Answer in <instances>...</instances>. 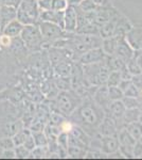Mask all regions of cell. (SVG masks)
<instances>
[{
  "label": "cell",
  "instance_id": "cell-1",
  "mask_svg": "<svg viewBox=\"0 0 142 160\" xmlns=\"http://www.w3.org/2000/svg\"><path fill=\"white\" fill-rule=\"evenodd\" d=\"M71 120L76 123L77 126L82 127L85 131L97 130L98 126L105 117V111L94 99H86L70 114Z\"/></svg>",
  "mask_w": 142,
  "mask_h": 160
},
{
  "label": "cell",
  "instance_id": "cell-2",
  "mask_svg": "<svg viewBox=\"0 0 142 160\" xmlns=\"http://www.w3.org/2000/svg\"><path fill=\"white\" fill-rule=\"evenodd\" d=\"M83 72L85 79L89 84L99 87L102 86V84H106L110 69L108 68L106 58H105L101 62L83 65Z\"/></svg>",
  "mask_w": 142,
  "mask_h": 160
},
{
  "label": "cell",
  "instance_id": "cell-3",
  "mask_svg": "<svg viewBox=\"0 0 142 160\" xmlns=\"http://www.w3.org/2000/svg\"><path fill=\"white\" fill-rule=\"evenodd\" d=\"M40 10L37 0H21L17 8V17L24 26L35 25L39 19Z\"/></svg>",
  "mask_w": 142,
  "mask_h": 160
},
{
  "label": "cell",
  "instance_id": "cell-4",
  "mask_svg": "<svg viewBox=\"0 0 142 160\" xmlns=\"http://www.w3.org/2000/svg\"><path fill=\"white\" fill-rule=\"evenodd\" d=\"M83 98L73 91H61L56 96V107L58 112L64 115H70L81 105Z\"/></svg>",
  "mask_w": 142,
  "mask_h": 160
},
{
  "label": "cell",
  "instance_id": "cell-5",
  "mask_svg": "<svg viewBox=\"0 0 142 160\" xmlns=\"http://www.w3.org/2000/svg\"><path fill=\"white\" fill-rule=\"evenodd\" d=\"M38 28L43 35L44 42L53 43L59 38H70L72 35V33L67 32L61 26L50 22H45V20H40L38 22Z\"/></svg>",
  "mask_w": 142,
  "mask_h": 160
},
{
  "label": "cell",
  "instance_id": "cell-6",
  "mask_svg": "<svg viewBox=\"0 0 142 160\" xmlns=\"http://www.w3.org/2000/svg\"><path fill=\"white\" fill-rule=\"evenodd\" d=\"M20 38L24 41L25 45L30 49H39L43 46V44L45 43L39 28H38V25L36 24L24 26V29L20 33Z\"/></svg>",
  "mask_w": 142,
  "mask_h": 160
},
{
  "label": "cell",
  "instance_id": "cell-7",
  "mask_svg": "<svg viewBox=\"0 0 142 160\" xmlns=\"http://www.w3.org/2000/svg\"><path fill=\"white\" fill-rule=\"evenodd\" d=\"M77 28V11L76 7L69 4L64 12V30L69 33H74Z\"/></svg>",
  "mask_w": 142,
  "mask_h": 160
},
{
  "label": "cell",
  "instance_id": "cell-8",
  "mask_svg": "<svg viewBox=\"0 0 142 160\" xmlns=\"http://www.w3.org/2000/svg\"><path fill=\"white\" fill-rule=\"evenodd\" d=\"M119 149V141L116 135L101 136L100 135V151L105 155L115 154Z\"/></svg>",
  "mask_w": 142,
  "mask_h": 160
},
{
  "label": "cell",
  "instance_id": "cell-9",
  "mask_svg": "<svg viewBox=\"0 0 142 160\" xmlns=\"http://www.w3.org/2000/svg\"><path fill=\"white\" fill-rule=\"evenodd\" d=\"M106 58V55L103 52L102 48H92V49L87 50L83 55L79 58V63L82 65H86V64L97 63L101 62Z\"/></svg>",
  "mask_w": 142,
  "mask_h": 160
},
{
  "label": "cell",
  "instance_id": "cell-10",
  "mask_svg": "<svg viewBox=\"0 0 142 160\" xmlns=\"http://www.w3.org/2000/svg\"><path fill=\"white\" fill-rule=\"evenodd\" d=\"M134 53H135L134 52V49L131 48V46L128 44L127 41H126L125 37L119 38L117 50H116L115 55L122 59L125 63H127V62L134 57Z\"/></svg>",
  "mask_w": 142,
  "mask_h": 160
},
{
  "label": "cell",
  "instance_id": "cell-11",
  "mask_svg": "<svg viewBox=\"0 0 142 160\" xmlns=\"http://www.w3.org/2000/svg\"><path fill=\"white\" fill-rule=\"evenodd\" d=\"M94 96V100L95 102V104H98L102 108L104 111L107 110L108 106L112 102V100L109 98V95H108V87L106 84H102L99 86L97 90H95Z\"/></svg>",
  "mask_w": 142,
  "mask_h": 160
},
{
  "label": "cell",
  "instance_id": "cell-12",
  "mask_svg": "<svg viewBox=\"0 0 142 160\" xmlns=\"http://www.w3.org/2000/svg\"><path fill=\"white\" fill-rule=\"evenodd\" d=\"M117 14L118 13L113 9H110V8H106V7H99L95 10L94 22L97 26L101 27V26L104 25L105 22H107L108 20L112 19V17L116 16Z\"/></svg>",
  "mask_w": 142,
  "mask_h": 160
},
{
  "label": "cell",
  "instance_id": "cell-13",
  "mask_svg": "<svg viewBox=\"0 0 142 160\" xmlns=\"http://www.w3.org/2000/svg\"><path fill=\"white\" fill-rule=\"evenodd\" d=\"M116 121L109 115H105L100 125L98 126V135L101 136H113L117 133Z\"/></svg>",
  "mask_w": 142,
  "mask_h": 160
},
{
  "label": "cell",
  "instance_id": "cell-14",
  "mask_svg": "<svg viewBox=\"0 0 142 160\" xmlns=\"http://www.w3.org/2000/svg\"><path fill=\"white\" fill-rule=\"evenodd\" d=\"M17 17V9L9 6H2L0 8V31L4 29V27L10 22L16 19Z\"/></svg>",
  "mask_w": 142,
  "mask_h": 160
},
{
  "label": "cell",
  "instance_id": "cell-15",
  "mask_svg": "<svg viewBox=\"0 0 142 160\" xmlns=\"http://www.w3.org/2000/svg\"><path fill=\"white\" fill-rule=\"evenodd\" d=\"M125 38L134 50H142V30L140 28H131L126 33Z\"/></svg>",
  "mask_w": 142,
  "mask_h": 160
},
{
  "label": "cell",
  "instance_id": "cell-16",
  "mask_svg": "<svg viewBox=\"0 0 142 160\" xmlns=\"http://www.w3.org/2000/svg\"><path fill=\"white\" fill-rule=\"evenodd\" d=\"M39 20L50 22L53 24L61 26L64 29V12L54 11V10H48V11H42L39 14Z\"/></svg>",
  "mask_w": 142,
  "mask_h": 160
},
{
  "label": "cell",
  "instance_id": "cell-17",
  "mask_svg": "<svg viewBox=\"0 0 142 160\" xmlns=\"http://www.w3.org/2000/svg\"><path fill=\"white\" fill-rule=\"evenodd\" d=\"M119 14L116 16H113L112 19H109L107 22H105L104 25H102L99 28V34L102 38H106L109 37H112L113 33H115L116 25H117V20L119 18Z\"/></svg>",
  "mask_w": 142,
  "mask_h": 160
},
{
  "label": "cell",
  "instance_id": "cell-18",
  "mask_svg": "<svg viewBox=\"0 0 142 160\" xmlns=\"http://www.w3.org/2000/svg\"><path fill=\"white\" fill-rule=\"evenodd\" d=\"M22 29H24V25L19 22L17 18L10 22L4 29L2 30V34H6V35H9L11 38H17L18 35L21 33Z\"/></svg>",
  "mask_w": 142,
  "mask_h": 160
},
{
  "label": "cell",
  "instance_id": "cell-19",
  "mask_svg": "<svg viewBox=\"0 0 142 160\" xmlns=\"http://www.w3.org/2000/svg\"><path fill=\"white\" fill-rule=\"evenodd\" d=\"M119 141V145L121 146H126V148H133L136 144L137 140L134 139L133 137L131 136V133L126 130V128H122V129H119L116 133Z\"/></svg>",
  "mask_w": 142,
  "mask_h": 160
},
{
  "label": "cell",
  "instance_id": "cell-20",
  "mask_svg": "<svg viewBox=\"0 0 142 160\" xmlns=\"http://www.w3.org/2000/svg\"><path fill=\"white\" fill-rule=\"evenodd\" d=\"M118 41L119 38L118 37H109L106 38H103V42H102V48L103 52L105 53L106 56H112L116 53V50H117V46H118Z\"/></svg>",
  "mask_w": 142,
  "mask_h": 160
},
{
  "label": "cell",
  "instance_id": "cell-21",
  "mask_svg": "<svg viewBox=\"0 0 142 160\" xmlns=\"http://www.w3.org/2000/svg\"><path fill=\"white\" fill-rule=\"evenodd\" d=\"M131 28H133V26L131 25V22H128L125 17H119L117 20V25H116V29H115L113 35L118 38L125 37L126 33H127Z\"/></svg>",
  "mask_w": 142,
  "mask_h": 160
},
{
  "label": "cell",
  "instance_id": "cell-22",
  "mask_svg": "<svg viewBox=\"0 0 142 160\" xmlns=\"http://www.w3.org/2000/svg\"><path fill=\"white\" fill-rule=\"evenodd\" d=\"M106 63H107V65L110 71H120L121 72L126 66L125 62L116 55L106 56Z\"/></svg>",
  "mask_w": 142,
  "mask_h": 160
},
{
  "label": "cell",
  "instance_id": "cell-23",
  "mask_svg": "<svg viewBox=\"0 0 142 160\" xmlns=\"http://www.w3.org/2000/svg\"><path fill=\"white\" fill-rule=\"evenodd\" d=\"M141 110L139 108H133V109H126L124 114H123L122 118V124L123 126L127 125L130 123L136 122V121H139V117H140Z\"/></svg>",
  "mask_w": 142,
  "mask_h": 160
},
{
  "label": "cell",
  "instance_id": "cell-24",
  "mask_svg": "<svg viewBox=\"0 0 142 160\" xmlns=\"http://www.w3.org/2000/svg\"><path fill=\"white\" fill-rule=\"evenodd\" d=\"M54 72H55V74L58 75V76L70 77L71 72H72V64L68 60L59 62L58 64L54 65Z\"/></svg>",
  "mask_w": 142,
  "mask_h": 160
},
{
  "label": "cell",
  "instance_id": "cell-25",
  "mask_svg": "<svg viewBox=\"0 0 142 160\" xmlns=\"http://www.w3.org/2000/svg\"><path fill=\"white\" fill-rule=\"evenodd\" d=\"M125 128L134 139H136L137 141L140 140V138L142 137V124L139 121L127 124L125 126Z\"/></svg>",
  "mask_w": 142,
  "mask_h": 160
},
{
  "label": "cell",
  "instance_id": "cell-26",
  "mask_svg": "<svg viewBox=\"0 0 142 160\" xmlns=\"http://www.w3.org/2000/svg\"><path fill=\"white\" fill-rule=\"evenodd\" d=\"M99 26H97L94 22H88V24L77 28L74 33H77V34H99Z\"/></svg>",
  "mask_w": 142,
  "mask_h": 160
},
{
  "label": "cell",
  "instance_id": "cell-27",
  "mask_svg": "<svg viewBox=\"0 0 142 160\" xmlns=\"http://www.w3.org/2000/svg\"><path fill=\"white\" fill-rule=\"evenodd\" d=\"M122 80L121 77V72L120 71H110L109 75H108V78L106 81L107 87H118L119 83Z\"/></svg>",
  "mask_w": 142,
  "mask_h": 160
},
{
  "label": "cell",
  "instance_id": "cell-28",
  "mask_svg": "<svg viewBox=\"0 0 142 160\" xmlns=\"http://www.w3.org/2000/svg\"><path fill=\"white\" fill-rule=\"evenodd\" d=\"M31 131L28 130V129H25V130H19L18 132H16L13 137V142H14L15 146H18V145H24L25 139L28 138L30 135H31Z\"/></svg>",
  "mask_w": 142,
  "mask_h": 160
},
{
  "label": "cell",
  "instance_id": "cell-29",
  "mask_svg": "<svg viewBox=\"0 0 142 160\" xmlns=\"http://www.w3.org/2000/svg\"><path fill=\"white\" fill-rule=\"evenodd\" d=\"M55 87L61 91H68L71 88V78L59 76V78L55 80Z\"/></svg>",
  "mask_w": 142,
  "mask_h": 160
},
{
  "label": "cell",
  "instance_id": "cell-30",
  "mask_svg": "<svg viewBox=\"0 0 142 160\" xmlns=\"http://www.w3.org/2000/svg\"><path fill=\"white\" fill-rule=\"evenodd\" d=\"M32 132V131H31ZM33 138H34L36 146H47L48 145V138L46 136V133H44L43 131H35L32 132Z\"/></svg>",
  "mask_w": 142,
  "mask_h": 160
},
{
  "label": "cell",
  "instance_id": "cell-31",
  "mask_svg": "<svg viewBox=\"0 0 142 160\" xmlns=\"http://www.w3.org/2000/svg\"><path fill=\"white\" fill-rule=\"evenodd\" d=\"M108 95L112 102L113 100H120L123 98L124 93L119 87H108Z\"/></svg>",
  "mask_w": 142,
  "mask_h": 160
},
{
  "label": "cell",
  "instance_id": "cell-32",
  "mask_svg": "<svg viewBox=\"0 0 142 160\" xmlns=\"http://www.w3.org/2000/svg\"><path fill=\"white\" fill-rule=\"evenodd\" d=\"M67 153L70 155L73 158H81V157L86 156V151L83 148H80V146H71L69 145L67 148Z\"/></svg>",
  "mask_w": 142,
  "mask_h": 160
},
{
  "label": "cell",
  "instance_id": "cell-33",
  "mask_svg": "<svg viewBox=\"0 0 142 160\" xmlns=\"http://www.w3.org/2000/svg\"><path fill=\"white\" fill-rule=\"evenodd\" d=\"M76 7L79 8L80 10H82L83 12H92V11H95L98 9L97 4L94 3L91 0H83L81 1L79 4H76Z\"/></svg>",
  "mask_w": 142,
  "mask_h": 160
},
{
  "label": "cell",
  "instance_id": "cell-34",
  "mask_svg": "<svg viewBox=\"0 0 142 160\" xmlns=\"http://www.w3.org/2000/svg\"><path fill=\"white\" fill-rule=\"evenodd\" d=\"M122 102L124 104L126 109H133V108H139L140 106V99L136 98V97H128L123 96Z\"/></svg>",
  "mask_w": 142,
  "mask_h": 160
},
{
  "label": "cell",
  "instance_id": "cell-35",
  "mask_svg": "<svg viewBox=\"0 0 142 160\" xmlns=\"http://www.w3.org/2000/svg\"><path fill=\"white\" fill-rule=\"evenodd\" d=\"M126 68L127 69L130 71V73L133 75V76H136V75H139V74H142L140 68H139L138 63H137L135 57H133V58L131 59L130 61L126 63Z\"/></svg>",
  "mask_w": 142,
  "mask_h": 160
},
{
  "label": "cell",
  "instance_id": "cell-36",
  "mask_svg": "<svg viewBox=\"0 0 142 160\" xmlns=\"http://www.w3.org/2000/svg\"><path fill=\"white\" fill-rule=\"evenodd\" d=\"M68 6H69L68 0H52V7H51V10L65 12V10L68 8Z\"/></svg>",
  "mask_w": 142,
  "mask_h": 160
},
{
  "label": "cell",
  "instance_id": "cell-37",
  "mask_svg": "<svg viewBox=\"0 0 142 160\" xmlns=\"http://www.w3.org/2000/svg\"><path fill=\"white\" fill-rule=\"evenodd\" d=\"M47 148L46 146H36L34 149H32L30 153V156L33 158H43L47 156Z\"/></svg>",
  "mask_w": 142,
  "mask_h": 160
},
{
  "label": "cell",
  "instance_id": "cell-38",
  "mask_svg": "<svg viewBox=\"0 0 142 160\" xmlns=\"http://www.w3.org/2000/svg\"><path fill=\"white\" fill-rule=\"evenodd\" d=\"M124 96L136 97V98H139V96H140V89H139L136 84L131 83V86L124 91Z\"/></svg>",
  "mask_w": 142,
  "mask_h": 160
},
{
  "label": "cell",
  "instance_id": "cell-39",
  "mask_svg": "<svg viewBox=\"0 0 142 160\" xmlns=\"http://www.w3.org/2000/svg\"><path fill=\"white\" fill-rule=\"evenodd\" d=\"M31 151H29L27 148H25L24 145H18L15 148V155L16 158H28L30 156Z\"/></svg>",
  "mask_w": 142,
  "mask_h": 160
},
{
  "label": "cell",
  "instance_id": "cell-40",
  "mask_svg": "<svg viewBox=\"0 0 142 160\" xmlns=\"http://www.w3.org/2000/svg\"><path fill=\"white\" fill-rule=\"evenodd\" d=\"M64 121V118L62 117V114L59 113H56V112H52L50 115V122H51V125H54V126H59V124Z\"/></svg>",
  "mask_w": 142,
  "mask_h": 160
},
{
  "label": "cell",
  "instance_id": "cell-41",
  "mask_svg": "<svg viewBox=\"0 0 142 160\" xmlns=\"http://www.w3.org/2000/svg\"><path fill=\"white\" fill-rule=\"evenodd\" d=\"M37 3H38V7H39L40 12L48 11V10H51L52 0H37Z\"/></svg>",
  "mask_w": 142,
  "mask_h": 160
},
{
  "label": "cell",
  "instance_id": "cell-42",
  "mask_svg": "<svg viewBox=\"0 0 142 160\" xmlns=\"http://www.w3.org/2000/svg\"><path fill=\"white\" fill-rule=\"evenodd\" d=\"M0 146H1L3 149H10V148H14L15 144H14V142H13V139L4 138V139H1V140H0Z\"/></svg>",
  "mask_w": 142,
  "mask_h": 160
},
{
  "label": "cell",
  "instance_id": "cell-43",
  "mask_svg": "<svg viewBox=\"0 0 142 160\" xmlns=\"http://www.w3.org/2000/svg\"><path fill=\"white\" fill-rule=\"evenodd\" d=\"M24 146H25V148H27L29 151H32V149H34L36 148V144H35V141H34V138H33L32 133H31V135L28 137L27 139H25V141L24 143Z\"/></svg>",
  "mask_w": 142,
  "mask_h": 160
},
{
  "label": "cell",
  "instance_id": "cell-44",
  "mask_svg": "<svg viewBox=\"0 0 142 160\" xmlns=\"http://www.w3.org/2000/svg\"><path fill=\"white\" fill-rule=\"evenodd\" d=\"M133 156L134 157H140V156H142V142L141 141L138 140V142H136V144L134 145Z\"/></svg>",
  "mask_w": 142,
  "mask_h": 160
},
{
  "label": "cell",
  "instance_id": "cell-45",
  "mask_svg": "<svg viewBox=\"0 0 142 160\" xmlns=\"http://www.w3.org/2000/svg\"><path fill=\"white\" fill-rule=\"evenodd\" d=\"M58 127H59V129H61L62 132H67V133H68L69 131L71 130L72 125H71V123H70V122H68V121H65V120H64L63 122L59 124Z\"/></svg>",
  "mask_w": 142,
  "mask_h": 160
},
{
  "label": "cell",
  "instance_id": "cell-46",
  "mask_svg": "<svg viewBox=\"0 0 142 160\" xmlns=\"http://www.w3.org/2000/svg\"><path fill=\"white\" fill-rule=\"evenodd\" d=\"M0 45L4 46V47H9V46H11L12 45L11 37L6 35V34H2L1 37H0Z\"/></svg>",
  "mask_w": 142,
  "mask_h": 160
},
{
  "label": "cell",
  "instance_id": "cell-47",
  "mask_svg": "<svg viewBox=\"0 0 142 160\" xmlns=\"http://www.w3.org/2000/svg\"><path fill=\"white\" fill-rule=\"evenodd\" d=\"M2 6H9V7H13V8H17L19 7L21 0H1Z\"/></svg>",
  "mask_w": 142,
  "mask_h": 160
},
{
  "label": "cell",
  "instance_id": "cell-48",
  "mask_svg": "<svg viewBox=\"0 0 142 160\" xmlns=\"http://www.w3.org/2000/svg\"><path fill=\"white\" fill-rule=\"evenodd\" d=\"M103 153L101 152H98L97 149H94V152H87L86 153V158H101L103 156Z\"/></svg>",
  "mask_w": 142,
  "mask_h": 160
},
{
  "label": "cell",
  "instance_id": "cell-49",
  "mask_svg": "<svg viewBox=\"0 0 142 160\" xmlns=\"http://www.w3.org/2000/svg\"><path fill=\"white\" fill-rule=\"evenodd\" d=\"M3 158H16V155H15V152L12 151V148L10 149H4L3 154H2Z\"/></svg>",
  "mask_w": 142,
  "mask_h": 160
},
{
  "label": "cell",
  "instance_id": "cell-50",
  "mask_svg": "<svg viewBox=\"0 0 142 160\" xmlns=\"http://www.w3.org/2000/svg\"><path fill=\"white\" fill-rule=\"evenodd\" d=\"M91 1L97 4L98 7H106L110 0H91Z\"/></svg>",
  "mask_w": 142,
  "mask_h": 160
},
{
  "label": "cell",
  "instance_id": "cell-51",
  "mask_svg": "<svg viewBox=\"0 0 142 160\" xmlns=\"http://www.w3.org/2000/svg\"><path fill=\"white\" fill-rule=\"evenodd\" d=\"M134 57H135V59H136L137 63H138L139 68H140L141 72H142V52H139L137 56H136V53H134Z\"/></svg>",
  "mask_w": 142,
  "mask_h": 160
},
{
  "label": "cell",
  "instance_id": "cell-52",
  "mask_svg": "<svg viewBox=\"0 0 142 160\" xmlns=\"http://www.w3.org/2000/svg\"><path fill=\"white\" fill-rule=\"evenodd\" d=\"M81 1H83V0H69V4H73V6H76V4H79Z\"/></svg>",
  "mask_w": 142,
  "mask_h": 160
},
{
  "label": "cell",
  "instance_id": "cell-53",
  "mask_svg": "<svg viewBox=\"0 0 142 160\" xmlns=\"http://www.w3.org/2000/svg\"><path fill=\"white\" fill-rule=\"evenodd\" d=\"M139 122L142 124V112L140 113V117H139Z\"/></svg>",
  "mask_w": 142,
  "mask_h": 160
},
{
  "label": "cell",
  "instance_id": "cell-54",
  "mask_svg": "<svg viewBox=\"0 0 142 160\" xmlns=\"http://www.w3.org/2000/svg\"><path fill=\"white\" fill-rule=\"evenodd\" d=\"M139 99H142V88H140V96H139Z\"/></svg>",
  "mask_w": 142,
  "mask_h": 160
},
{
  "label": "cell",
  "instance_id": "cell-55",
  "mask_svg": "<svg viewBox=\"0 0 142 160\" xmlns=\"http://www.w3.org/2000/svg\"><path fill=\"white\" fill-rule=\"evenodd\" d=\"M139 109L142 110V99H140V106H139Z\"/></svg>",
  "mask_w": 142,
  "mask_h": 160
}]
</instances>
